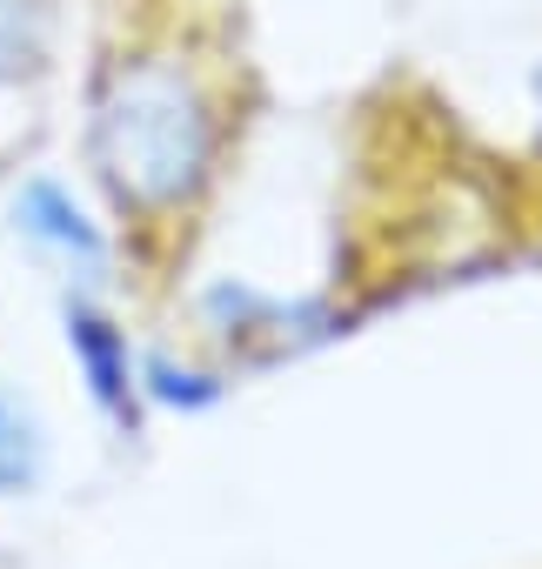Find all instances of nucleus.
Returning a JSON list of instances; mask_svg holds the SVG:
<instances>
[{"label": "nucleus", "mask_w": 542, "mask_h": 569, "mask_svg": "<svg viewBox=\"0 0 542 569\" xmlns=\"http://www.w3.org/2000/svg\"><path fill=\"white\" fill-rule=\"evenodd\" d=\"M68 349L94 389V402L108 416H128V342L108 316H94L88 302H68Z\"/></svg>", "instance_id": "obj_3"}, {"label": "nucleus", "mask_w": 542, "mask_h": 569, "mask_svg": "<svg viewBox=\"0 0 542 569\" xmlns=\"http://www.w3.org/2000/svg\"><path fill=\"white\" fill-rule=\"evenodd\" d=\"M94 161H101V174H108V188L121 201L174 208L181 194H194L201 161H208V108H201V94L168 68L121 74L114 94L94 114Z\"/></svg>", "instance_id": "obj_1"}, {"label": "nucleus", "mask_w": 542, "mask_h": 569, "mask_svg": "<svg viewBox=\"0 0 542 569\" xmlns=\"http://www.w3.org/2000/svg\"><path fill=\"white\" fill-rule=\"evenodd\" d=\"M14 228H21L34 248L61 254L74 274H101V268H108V241H101V228L88 221V208H81L54 174L21 181V194H14Z\"/></svg>", "instance_id": "obj_2"}, {"label": "nucleus", "mask_w": 542, "mask_h": 569, "mask_svg": "<svg viewBox=\"0 0 542 569\" xmlns=\"http://www.w3.org/2000/svg\"><path fill=\"white\" fill-rule=\"evenodd\" d=\"M41 68V14L34 0H0V81H21Z\"/></svg>", "instance_id": "obj_5"}, {"label": "nucleus", "mask_w": 542, "mask_h": 569, "mask_svg": "<svg viewBox=\"0 0 542 569\" xmlns=\"http://www.w3.org/2000/svg\"><path fill=\"white\" fill-rule=\"evenodd\" d=\"M48 469V436L34 422V409L0 382V496H28Z\"/></svg>", "instance_id": "obj_4"}]
</instances>
